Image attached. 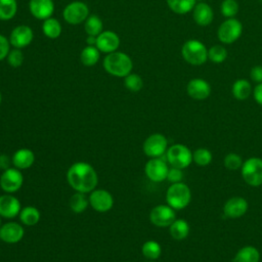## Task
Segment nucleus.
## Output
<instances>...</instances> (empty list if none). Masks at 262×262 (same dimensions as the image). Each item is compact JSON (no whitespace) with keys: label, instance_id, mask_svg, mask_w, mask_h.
I'll list each match as a JSON object with an SVG mask.
<instances>
[{"label":"nucleus","instance_id":"nucleus-1","mask_svg":"<svg viewBox=\"0 0 262 262\" xmlns=\"http://www.w3.org/2000/svg\"><path fill=\"white\" fill-rule=\"evenodd\" d=\"M69 184L79 192H91L97 185V174L94 168L86 162L73 164L67 172Z\"/></svg>","mask_w":262,"mask_h":262},{"label":"nucleus","instance_id":"nucleus-2","mask_svg":"<svg viewBox=\"0 0 262 262\" xmlns=\"http://www.w3.org/2000/svg\"><path fill=\"white\" fill-rule=\"evenodd\" d=\"M104 70L115 77L125 78L129 75L133 68V62L129 55L124 52L114 51L107 53L103 59Z\"/></svg>","mask_w":262,"mask_h":262},{"label":"nucleus","instance_id":"nucleus-3","mask_svg":"<svg viewBox=\"0 0 262 262\" xmlns=\"http://www.w3.org/2000/svg\"><path fill=\"white\" fill-rule=\"evenodd\" d=\"M181 55L187 63L191 66H202L208 60V49L200 40L190 39L183 43Z\"/></svg>","mask_w":262,"mask_h":262},{"label":"nucleus","instance_id":"nucleus-4","mask_svg":"<svg viewBox=\"0 0 262 262\" xmlns=\"http://www.w3.org/2000/svg\"><path fill=\"white\" fill-rule=\"evenodd\" d=\"M191 199L190 188L183 182L172 183L166 192V201L174 210L184 209Z\"/></svg>","mask_w":262,"mask_h":262},{"label":"nucleus","instance_id":"nucleus-5","mask_svg":"<svg viewBox=\"0 0 262 262\" xmlns=\"http://www.w3.org/2000/svg\"><path fill=\"white\" fill-rule=\"evenodd\" d=\"M166 160L171 167L184 169L192 162V152L186 145L176 143L167 149Z\"/></svg>","mask_w":262,"mask_h":262},{"label":"nucleus","instance_id":"nucleus-6","mask_svg":"<svg viewBox=\"0 0 262 262\" xmlns=\"http://www.w3.org/2000/svg\"><path fill=\"white\" fill-rule=\"evenodd\" d=\"M243 179L251 186L262 185V159L252 157L246 160L242 166Z\"/></svg>","mask_w":262,"mask_h":262},{"label":"nucleus","instance_id":"nucleus-7","mask_svg":"<svg viewBox=\"0 0 262 262\" xmlns=\"http://www.w3.org/2000/svg\"><path fill=\"white\" fill-rule=\"evenodd\" d=\"M243 33L242 23L234 18H226L217 30V37L221 43L232 44L241 37Z\"/></svg>","mask_w":262,"mask_h":262},{"label":"nucleus","instance_id":"nucleus-8","mask_svg":"<svg viewBox=\"0 0 262 262\" xmlns=\"http://www.w3.org/2000/svg\"><path fill=\"white\" fill-rule=\"evenodd\" d=\"M168 140L161 133H154L149 135L143 143V151L150 158H161L166 154Z\"/></svg>","mask_w":262,"mask_h":262},{"label":"nucleus","instance_id":"nucleus-9","mask_svg":"<svg viewBox=\"0 0 262 262\" xmlns=\"http://www.w3.org/2000/svg\"><path fill=\"white\" fill-rule=\"evenodd\" d=\"M62 16L70 25H78L85 21L89 16V9L85 3L75 1L64 7Z\"/></svg>","mask_w":262,"mask_h":262},{"label":"nucleus","instance_id":"nucleus-10","mask_svg":"<svg viewBox=\"0 0 262 262\" xmlns=\"http://www.w3.org/2000/svg\"><path fill=\"white\" fill-rule=\"evenodd\" d=\"M149 219L158 227H167L176 219V214L174 209L169 205H158L151 209Z\"/></svg>","mask_w":262,"mask_h":262},{"label":"nucleus","instance_id":"nucleus-11","mask_svg":"<svg viewBox=\"0 0 262 262\" xmlns=\"http://www.w3.org/2000/svg\"><path fill=\"white\" fill-rule=\"evenodd\" d=\"M169 167L167 165V161L161 158H151L145 164V174L147 178L154 182H161L167 179Z\"/></svg>","mask_w":262,"mask_h":262},{"label":"nucleus","instance_id":"nucleus-12","mask_svg":"<svg viewBox=\"0 0 262 262\" xmlns=\"http://www.w3.org/2000/svg\"><path fill=\"white\" fill-rule=\"evenodd\" d=\"M23 174L17 168H8L3 171L0 177L1 188L8 193L17 191L23 185Z\"/></svg>","mask_w":262,"mask_h":262},{"label":"nucleus","instance_id":"nucleus-13","mask_svg":"<svg viewBox=\"0 0 262 262\" xmlns=\"http://www.w3.org/2000/svg\"><path fill=\"white\" fill-rule=\"evenodd\" d=\"M90 206L97 212H107L114 205V199L111 192L105 189H94L89 195Z\"/></svg>","mask_w":262,"mask_h":262},{"label":"nucleus","instance_id":"nucleus-14","mask_svg":"<svg viewBox=\"0 0 262 262\" xmlns=\"http://www.w3.org/2000/svg\"><path fill=\"white\" fill-rule=\"evenodd\" d=\"M33 37H34V34L32 29L29 26L20 25L15 27L11 31L9 42H10V45H12L14 48L21 49L28 46L32 42Z\"/></svg>","mask_w":262,"mask_h":262},{"label":"nucleus","instance_id":"nucleus-15","mask_svg":"<svg viewBox=\"0 0 262 262\" xmlns=\"http://www.w3.org/2000/svg\"><path fill=\"white\" fill-rule=\"evenodd\" d=\"M248 202L242 196H233L226 201L223 207V214L230 219H236L246 214L248 211Z\"/></svg>","mask_w":262,"mask_h":262},{"label":"nucleus","instance_id":"nucleus-16","mask_svg":"<svg viewBox=\"0 0 262 262\" xmlns=\"http://www.w3.org/2000/svg\"><path fill=\"white\" fill-rule=\"evenodd\" d=\"M186 92L192 99L204 100L210 96L211 86L206 80L202 78H194L187 83Z\"/></svg>","mask_w":262,"mask_h":262},{"label":"nucleus","instance_id":"nucleus-17","mask_svg":"<svg viewBox=\"0 0 262 262\" xmlns=\"http://www.w3.org/2000/svg\"><path fill=\"white\" fill-rule=\"evenodd\" d=\"M120 45L119 36L113 31H102L96 37V47L100 52L111 53L118 49Z\"/></svg>","mask_w":262,"mask_h":262},{"label":"nucleus","instance_id":"nucleus-18","mask_svg":"<svg viewBox=\"0 0 262 262\" xmlns=\"http://www.w3.org/2000/svg\"><path fill=\"white\" fill-rule=\"evenodd\" d=\"M20 203L12 194L0 195V216L10 219L17 216L20 212Z\"/></svg>","mask_w":262,"mask_h":262},{"label":"nucleus","instance_id":"nucleus-19","mask_svg":"<svg viewBox=\"0 0 262 262\" xmlns=\"http://www.w3.org/2000/svg\"><path fill=\"white\" fill-rule=\"evenodd\" d=\"M24 228L16 222H8L0 227V239L7 244H16L24 236Z\"/></svg>","mask_w":262,"mask_h":262},{"label":"nucleus","instance_id":"nucleus-20","mask_svg":"<svg viewBox=\"0 0 262 262\" xmlns=\"http://www.w3.org/2000/svg\"><path fill=\"white\" fill-rule=\"evenodd\" d=\"M29 9L34 17L45 20L53 14L54 4L52 0H30Z\"/></svg>","mask_w":262,"mask_h":262},{"label":"nucleus","instance_id":"nucleus-21","mask_svg":"<svg viewBox=\"0 0 262 262\" xmlns=\"http://www.w3.org/2000/svg\"><path fill=\"white\" fill-rule=\"evenodd\" d=\"M192 18L200 27L209 26L214 18L212 7L206 2H196L192 9Z\"/></svg>","mask_w":262,"mask_h":262},{"label":"nucleus","instance_id":"nucleus-22","mask_svg":"<svg viewBox=\"0 0 262 262\" xmlns=\"http://www.w3.org/2000/svg\"><path fill=\"white\" fill-rule=\"evenodd\" d=\"M35 161L34 152L29 148H19L12 156V164L19 170L30 168Z\"/></svg>","mask_w":262,"mask_h":262},{"label":"nucleus","instance_id":"nucleus-23","mask_svg":"<svg viewBox=\"0 0 262 262\" xmlns=\"http://www.w3.org/2000/svg\"><path fill=\"white\" fill-rule=\"evenodd\" d=\"M260 253L253 246H245L241 248L234 256L233 262H259Z\"/></svg>","mask_w":262,"mask_h":262},{"label":"nucleus","instance_id":"nucleus-24","mask_svg":"<svg viewBox=\"0 0 262 262\" xmlns=\"http://www.w3.org/2000/svg\"><path fill=\"white\" fill-rule=\"evenodd\" d=\"M231 91L234 98H236L237 100H245L251 95L252 86L248 80L237 79L236 81H234Z\"/></svg>","mask_w":262,"mask_h":262},{"label":"nucleus","instance_id":"nucleus-25","mask_svg":"<svg viewBox=\"0 0 262 262\" xmlns=\"http://www.w3.org/2000/svg\"><path fill=\"white\" fill-rule=\"evenodd\" d=\"M169 231L174 239H184L189 233V224L184 219H175L169 226Z\"/></svg>","mask_w":262,"mask_h":262},{"label":"nucleus","instance_id":"nucleus-26","mask_svg":"<svg viewBox=\"0 0 262 262\" xmlns=\"http://www.w3.org/2000/svg\"><path fill=\"white\" fill-rule=\"evenodd\" d=\"M20 221L28 226H33L37 224L40 220V212L37 208L33 206H27L23 208L18 214Z\"/></svg>","mask_w":262,"mask_h":262},{"label":"nucleus","instance_id":"nucleus-27","mask_svg":"<svg viewBox=\"0 0 262 262\" xmlns=\"http://www.w3.org/2000/svg\"><path fill=\"white\" fill-rule=\"evenodd\" d=\"M169 8L177 14H185L192 11L196 0H166Z\"/></svg>","mask_w":262,"mask_h":262},{"label":"nucleus","instance_id":"nucleus-28","mask_svg":"<svg viewBox=\"0 0 262 262\" xmlns=\"http://www.w3.org/2000/svg\"><path fill=\"white\" fill-rule=\"evenodd\" d=\"M100 57V51L97 49L96 46H86L83 48L80 54L81 62L86 67H92L97 63Z\"/></svg>","mask_w":262,"mask_h":262},{"label":"nucleus","instance_id":"nucleus-29","mask_svg":"<svg viewBox=\"0 0 262 262\" xmlns=\"http://www.w3.org/2000/svg\"><path fill=\"white\" fill-rule=\"evenodd\" d=\"M42 31L46 37L50 39H56L61 34V25L56 18L49 17L44 20L42 25Z\"/></svg>","mask_w":262,"mask_h":262},{"label":"nucleus","instance_id":"nucleus-30","mask_svg":"<svg viewBox=\"0 0 262 262\" xmlns=\"http://www.w3.org/2000/svg\"><path fill=\"white\" fill-rule=\"evenodd\" d=\"M88 204H89V199H87V196L85 195L84 192H79V191L74 193L71 196L70 202H69L71 210L75 213L84 212L86 210Z\"/></svg>","mask_w":262,"mask_h":262},{"label":"nucleus","instance_id":"nucleus-31","mask_svg":"<svg viewBox=\"0 0 262 262\" xmlns=\"http://www.w3.org/2000/svg\"><path fill=\"white\" fill-rule=\"evenodd\" d=\"M17 10L16 0H0V19H11Z\"/></svg>","mask_w":262,"mask_h":262},{"label":"nucleus","instance_id":"nucleus-32","mask_svg":"<svg viewBox=\"0 0 262 262\" xmlns=\"http://www.w3.org/2000/svg\"><path fill=\"white\" fill-rule=\"evenodd\" d=\"M84 28L87 35H92L97 37L102 32V28H103L102 20L99 18V16L95 14L89 15L85 20Z\"/></svg>","mask_w":262,"mask_h":262},{"label":"nucleus","instance_id":"nucleus-33","mask_svg":"<svg viewBox=\"0 0 262 262\" xmlns=\"http://www.w3.org/2000/svg\"><path fill=\"white\" fill-rule=\"evenodd\" d=\"M141 251H142V254L143 256L148 259V260H157L161 253H162V249H161V246L158 242L156 241H146L143 245H142V248H141Z\"/></svg>","mask_w":262,"mask_h":262},{"label":"nucleus","instance_id":"nucleus-34","mask_svg":"<svg viewBox=\"0 0 262 262\" xmlns=\"http://www.w3.org/2000/svg\"><path fill=\"white\" fill-rule=\"evenodd\" d=\"M228 52L222 45H214L208 49V59L215 63H221L227 58Z\"/></svg>","mask_w":262,"mask_h":262},{"label":"nucleus","instance_id":"nucleus-35","mask_svg":"<svg viewBox=\"0 0 262 262\" xmlns=\"http://www.w3.org/2000/svg\"><path fill=\"white\" fill-rule=\"evenodd\" d=\"M212 159H213L212 152L205 147L198 148L192 152V161L201 167H205L209 165L212 162Z\"/></svg>","mask_w":262,"mask_h":262},{"label":"nucleus","instance_id":"nucleus-36","mask_svg":"<svg viewBox=\"0 0 262 262\" xmlns=\"http://www.w3.org/2000/svg\"><path fill=\"white\" fill-rule=\"evenodd\" d=\"M220 11L226 18L234 17L238 12V3L236 0H223L220 5Z\"/></svg>","mask_w":262,"mask_h":262},{"label":"nucleus","instance_id":"nucleus-37","mask_svg":"<svg viewBox=\"0 0 262 262\" xmlns=\"http://www.w3.org/2000/svg\"><path fill=\"white\" fill-rule=\"evenodd\" d=\"M124 85L130 91L137 92V91L141 90V88L143 87V81H142V79H141V77L139 75L130 73L129 75H127L125 77Z\"/></svg>","mask_w":262,"mask_h":262},{"label":"nucleus","instance_id":"nucleus-38","mask_svg":"<svg viewBox=\"0 0 262 262\" xmlns=\"http://www.w3.org/2000/svg\"><path fill=\"white\" fill-rule=\"evenodd\" d=\"M243 159L235 152H229L224 158V166L228 170H237L243 166Z\"/></svg>","mask_w":262,"mask_h":262},{"label":"nucleus","instance_id":"nucleus-39","mask_svg":"<svg viewBox=\"0 0 262 262\" xmlns=\"http://www.w3.org/2000/svg\"><path fill=\"white\" fill-rule=\"evenodd\" d=\"M7 62L12 68H19L24 61V53L20 49L14 48L9 51L7 55Z\"/></svg>","mask_w":262,"mask_h":262},{"label":"nucleus","instance_id":"nucleus-40","mask_svg":"<svg viewBox=\"0 0 262 262\" xmlns=\"http://www.w3.org/2000/svg\"><path fill=\"white\" fill-rule=\"evenodd\" d=\"M183 178V173H182V169L179 168H175V167H171L168 170V174H167V180L172 182V183H177V182H181Z\"/></svg>","mask_w":262,"mask_h":262},{"label":"nucleus","instance_id":"nucleus-41","mask_svg":"<svg viewBox=\"0 0 262 262\" xmlns=\"http://www.w3.org/2000/svg\"><path fill=\"white\" fill-rule=\"evenodd\" d=\"M9 51H10L9 40L6 37H4L3 35H0V60L7 57Z\"/></svg>","mask_w":262,"mask_h":262},{"label":"nucleus","instance_id":"nucleus-42","mask_svg":"<svg viewBox=\"0 0 262 262\" xmlns=\"http://www.w3.org/2000/svg\"><path fill=\"white\" fill-rule=\"evenodd\" d=\"M251 80L257 84L262 83V66H255L250 71Z\"/></svg>","mask_w":262,"mask_h":262},{"label":"nucleus","instance_id":"nucleus-43","mask_svg":"<svg viewBox=\"0 0 262 262\" xmlns=\"http://www.w3.org/2000/svg\"><path fill=\"white\" fill-rule=\"evenodd\" d=\"M253 95H254V99L256 100V102L258 104L262 105V83H259L255 86Z\"/></svg>","mask_w":262,"mask_h":262},{"label":"nucleus","instance_id":"nucleus-44","mask_svg":"<svg viewBox=\"0 0 262 262\" xmlns=\"http://www.w3.org/2000/svg\"><path fill=\"white\" fill-rule=\"evenodd\" d=\"M11 163H12V159H10L7 155H0V169L4 171L10 168Z\"/></svg>","mask_w":262,"mask_h":262},{"label":"nucleus","instance_id":"nucleus-45","mask_svg":"<svg viewBox=\"0 0 262 262\" xmlns=\"http://www.w3.org/2000/svg\"><path fill=\"white\" fill-rule=\"evenodd\" d=\"M86 43L89 46H95L96 45V36H92V35H88L87 39H86Z\"/></svg>","mask_w":262,"mask_h":262},{"label":"nucleus","instance_id":"nucleus-46","mask_svg":"<svg viewBox=\"0 0 262 262\" xmlns=\"http://www.w3.org/2000/svg\"><path fill=\"white\" fill-rule=\"evenodd\" d=\"M1 100H2V96H1V92H0V103H1Z\"/></svg>","mask_w":262,"mask_h":262},{"label":"nucleus","instance_id":"nucleus-47","mask_svg":"<svg viewBox=\"0 0 262 262\" xmlns=\"http://www.w3.org/2000/svg\"><path fill=\"white\" fill-rule=\"evenodd\" d=\"M0 227H1V216H0Z\"/></svg>","mask_w":262,"mask_h":262},{"label":"nucleus","instance_id":"nucleus-48","mask_svg":"<svg viewBox=\"0 0 262 262\" xmlns=\"http://www.w3.org/2000/svg\"><path fill=\"white\" fill-rule=\"evenodd\" d=\"M147 262H154V261H151V260H149V261H147Z\"/></svg>","mask_w":262,"mask_h":262}]
</instances>
